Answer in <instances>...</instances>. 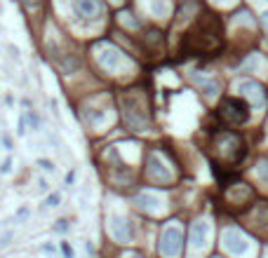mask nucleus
Masks as SVG:
<instances>
[{"instance_id":"obj_12","label":"nucleus","mask_w":268,"mask_h":258,"mask_svg":"<svg viewBox=\"0 0 268 258\" xmlns=\"http://www.w3.org/2000/svg\"><path fill=\"white\" fill-rule=\"evenodd\" d=\"M207 237H209V223L207 221H195L191 226V249H205L207 244Z\"/></svg>"},{"instance_id":"obj_20","label":"nucleus","mask_w":268,"mask_h":258,"mask_svg":"<svg viewBox=\"0 0 268 258\" xmlns=\"http://www.w3.org/2000/svg\"><path fill=\"white\" fill-rule=\"evenodd\" d=\"M52 230H57V232H66V230H68V223H66V221H57Z\"/></svg>"},{"instance_id":"obj_31","label":"nucleus","mask_w":268,"mask_h":258,"mask_svg":"<svg viewBox=\"0 0 268 258\" xmlns=\"http://www.w3.org/2000/svg\"><path fill=\"white\" fill-rule=\"evenodd\" d=\"M266 129H268V125H266Z\"/></svg>"},{"instance_id":"obj_16","label":"nucleus","mask_w":268,"mask_h":258,"mask_svg":"<svg viewBox=\"0 0 268 258\" xmlns=\"http://www.w3.org/2000/svg\"><path fill=\"white\" fill-rule=\"evenodd\" d=\"M200 87L205 89V94H216V89H219V85H216L214 80H212V82H209V80H203Z\"/></svg>"},{"instance_id":"obj_27","label":"nucleus","mask_w":268,"mask_h":258,"mask_svg":"<svg viewBox=\"0 0 268 258\" xmlns=\"http://www.w3.org/2000/svg\"><path fill=\"white\" fill-rule=\"evenodd\" d=\"M43 254H54V247L52 244H43Z\"/></svg>"},{"instance_id":"obj_8","label":"nucleus","mask_w":268,"mask_h":258,"mask_svg":"<svg viewBox=\"0 0 268 258\" xmlns=\"http://www.w3.org/2000/svg\"><path fill=\"white\" fill-rule=\"evenodd\" d=\"M221 242H224L226 251H231L233 256H242V254H247V249H249V239H247L238 228H228V230H224Z\"/></svg>"},{"instance_id":"obj_2","label":"nucleus","mask_w":268,"mask_h":258,"mask_svg":"<svg viewBox=\"0 0 268 258\" xmlns=\"http://www.w3.org/2000/svg\"><path fill=\"white\" fill-rule=\"evenodd\" d=\"M120 108H122V118L132 131H146L150 127V113H149V101L144 94L127 92L120 97Z\"/></svg>"},{"instance_id":"obj_10","label":"nucleus","mask_w":268,"mask_h":258,"mask_svg":"<svg viewBox=\"0 0 268 258\" xmlns=\"http://www.w3.org/2000/svg\"><path fill=\"white\" fill-rule=\"evenodd\" d=\"M73 10L80 19L94 22L104 14V5H101V0H73Z\"/></svg>"},{"instance_id":"obj_6","label":"nucleus","mask_w":268,"mask_h":258,"mask_svg":"<svg viewBox=\"0 0 268 258\" xmlns=\"http://www.w3.org/2000/svg\"><path fill=\"white\" fill-rule=\"evenodd\" d=\"M108 232L120 244H127V242L134 239V228H132V223H129L125 216H118V214L108 216Z\"/></svg>"},{"instance_id":"obj_28","label":"nucleus","mask_w":268,"mask_h":258,"mask_svg":"<svg viewBox=\"0 0 268 258\" xmlns=\"http://www.w3.org/2000/svg\"><path fill=\"white\" fill-rule=\"evenodd\" d=\"M73 179H75V174H73V172H68V174H66V183H68V185L73 183Z\"/></svg>"},{"instance_id":"obj_25","label":"nucleus","mask_w":268,"mask_h":258,"mask_svg":"<svg viewBox=\"0 0 268 258\" xmlns=\"http://www.w3.org/2000/svg\"><path fill=\"white\" fill-rule=\"evenodd\" d=\"M259 172H261L264 179H268V162H261V164H259Z\"/></svg>"},{"instance_id":"obj_5","label":"nucleus","mask_w":268,"mask_h":258,"mask_svg":"<svg viewBox=\"0 0 268 258\" xmlns=\"http://www.w3.org/2000/svg\"><path fill=\"white\" fill-rule=\"evenodd\" d=\"M181 242H183V235L179 228L177 226L165 228L160 235V254L165 258H177L179 251H181Z\"/></svg>"},{"instance_id":"obj_3","label":"nucleus","mask_w":268,"mask_h":258,"mask_svg":"<svg viewBox=\"0 0 268 258\" xmlns=\"http://www.w3.org/2000/svg\"><path fill=\"white\" fill-rule=\"evenodd\" d=\"M219 118L224 120L226 125H245L247 120H249V106H247L242 99L228 97L219 106Z\"/></svg>"},{"instance_id":"obj_14","label":"nucleus","mask_w":268,"mask_h":258,"mask_svg":"<svg viewBox=\"0 0 268 258\" xmlns=\"http://www.w3.org/2000/svg\"><path fill=\"white\" fill-rule=\"evenodd\" d=\"M150 12H153L155 17H165V12H167V0H150Z\"/></svg>"},{"instance_id":"obj_23","label":"nucleus","mask_w":268,"mask_h":258,"mask_svg":"<svg viewBox=\"0 0 268 258\" xmlns=\"http://www.w3.org/2000/svg\"><path fill=\"white\" fill-rule=\"evenodd\" d=\"M17 134H19V136H24V134H26V118L19 120V129H17Z\"/></svg>"},{"instance_id":"obj_9","label":"nucleus","mask_w":268,"mask_h":258,"mask_svg":"<svg viewBox=\"0 0 268 258\" xmlns=\"http://www.w3.org/2000/svg\"><path fill=\"white\" fill-rule=\"evenodd\" d=\"M99 66L104 68V71H108V73H113V71H118L120 64H122V54H120L118 47H113V45L104 43L101 47H99Z\"/></svg>"},{"instance_id":"obj_29","label":"nucleus","mask_w":268,"mask_h":258,"mask_svg":"<svg viewBox=\"0 0 268 258\" xmlns=\"http://www.w3.org/2000/svg\"><path fill=\"white\" fill-rule=\"evenodd\" d=\"M261 22H264V26H266V31H268V12L264 14V17H261Z\"/></svg>"},{"instance_id":"obj_17","label":"nucleus","mask_w":268,"mask_h":258,"mask_svg":"<svg viewBox=\"0 0 268 258\" xmlns=\"http://www.w3.org/2000/svg\"><path fill=\"white\" fill-rule=\"evenodd\" d=\"M59 202H61V195H59V193H52L47 200H45V205H47V206H57Z\"/></svg>"},{"instance_id":"obj_13","label":"nucleus","mask_w":268,"mask_h":258,"mask_svg":"<svg viewBox=\"0 0 268 258\" xmlns=\"http://www.w3.org/2000/svg\"><path fill=\"white\" fill-rule=\"evenodd\" d=\"M137 205H139L141 209L153 211V209H158V205H160V197H155V195H139V197H137Z\"/></svg>"},{"instance_id":"obj_4","label":"nucleus","mask_w":268,"mask_h":258,"mask_svg":"<svg viewBox=\"0 0 268 258\" xmlns=\"http://www.w3.org/2000/svg\"><path fill=\"white\" fill-rule=\"evenodd\" d=\"M216 146H219V153L226 162H240L245 155V143L233 131H221L216 136Z\"/></svg>"},{"instance_id":"obj_24","label":"nucleus","mask_w":268,"mask_h":258,"mask_svg":"<svg viewBox=\"0 0 268 258\" xmlns=\"http://www.w3.org/2000/svg\"><path fill=\"white\" fill-rule=\"evenodd\" d=\"M10 167H12V160L7 157V160L2 162V167H0V174H7V172H10Z\"/></svg>"},{"instance_id":"obj_7","label":"nucleus","mask_w":268,"mask_h":258,"mask_svg":"<svg viewBox=\"0 0 268 258\" xmlns=\"http://www.w3.org/2000/svg\"><path fill=\"white\" fill-rule=\"evenodd\" d=\"M146 179L153 183H170L172 181V172L165 167V162L160 160L158 153H149V160H146Z\"/></svg>"},{"instance_id":"obj_11","label":"nucleus","mask_w":268,"mask_h":258,"mask_svg":"<svg viewBox=\"0 0 268 258\" xmlns=\"http://www.w3.org/2000/svg\"><path fill=\"white\" fill-rule=\"evenodd\" d=\"M238 92L242 94V97H247L254 106L264 108L266 106V92H264V87L259 85V82H254V80H242V82H238Z\"/></svg>"},{"instance_id":"obj_18","label":"nucleus","mask_w":268,"mask_h":258,"mask_svg":"<svg viewBox=\"0 0 268 258\" xmlns=\"http://www.w3.org/2000/svg\"><path fill=\"white\" fill-rule=\"evenodd\" d=\"M26 120L31 122L33 131H38V129H40V120H38V115H35V113H29V115H26Z\"/></svg>"},{"instance_id":"obj_19","label":"nucleus","mask_w":268,"mask_h":258,"mask_svg":"<svg viewBox=\"0 0 268 258\" xmlns=\"http://www.w3.org/2000/svg\"><path fill=\"white\" fill-rule=\"evenodd\" d=\"M61 251H64L66 258H73V256H75V254H73V247H71L68 242H61Z\"/></svg>"},{"instance_id":"obj_15","label":"nucleus","mask_w":268,"mask_h":258,"mask_svg":"<svg viewBox=\"0 0 268 258\" xmlns=\"http://www.w3.org/2000/svg\"><path fill=\"white\" fill-rule=\"evenodd\" d=\"M104 118H106V115H104V110H87V113H85V120L89 122V125H99Z\"/></svg>"},{"instance_id":"obj_30","label":"nucleus","mask_w":268,"mask_h":258,"mask_svg":"<svg viewBox=\"0 0 268 258\" xmlns=\"http://www.w3.org/2000/svg\"><path fill=\"white\" fill-rule=\"evenodd\" d=\"M113 2H118V0H113Z\"/></svg>"},{"instance_id":"obj_1","label":"nucleus","mask_w":268,"mask_h":258,"mask_svg":"<svg viewBox=\"0 0 268 258\" xmlns=\"http://www.w3.org/2000/svg\"><path fill=\"white\" fill-rule=\"evenodd\" d=\"M181 50L186 54H193V56L219 52L221 50V22H219V17L205 12L195 22L193 28L183 35Z\"/></svg>"},{"instance_id":"obj_21","label":"nucleus","mask_w":268,"mask_h":258,"mask_svg":"<svg viewBox=\"0 0 268 258\" xmlns=\"http://www.w3.org/2000/svg\"><path fill=\"white\" fill-rule=\"evenodd\" d=\"M38 164H40V167H43L45 172H54V164L50 160H38Z\"/></svg>"},{"instance_id":"obj_26","label":"nucleus","mask_w":268,"mask_h":258,"mask_svg":"<svg viewBox=\"0 0 268 258\" xmlns=\"http://www.w3.org/2000/svg\"><path fill=\"white\" fill-rule=\"evenodd\" d=\"M122 258H144V256H141L139 251H127V254H125Z\"/></svg>"},{"instance_id":"obj_22","label":"nucleus","mask_w":268,"mask_h":258,"mask_svg":"<svg viewBox=\"0 0 268 258\" xmlns=\"http://www.w3.org/2000/svg\"><path fill=\"white\" fill-rule=\"evenodd\" d=\"M40 5V0H24V7L26 10H33V7H38Z\"/></svg>"}]
</instances>
